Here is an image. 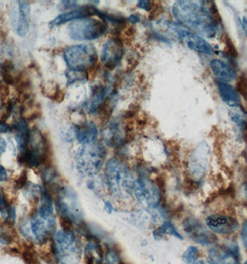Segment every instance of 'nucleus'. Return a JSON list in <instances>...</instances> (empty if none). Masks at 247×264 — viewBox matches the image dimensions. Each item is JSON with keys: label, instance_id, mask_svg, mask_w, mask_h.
Instances as JSON below:
<instances>
[{"label": "nucleus", "instance_id": "1", "mask_svg": "<svg viewBox=\"0 0 247 264\" xmlns=\"http://www.w3.org/2000/svg\"><path fill=\"white\" fill-rule=\"evenodd\" d=\"M200 4L193 1H176L173 6V14L186 27L213 38L218 35L221 24L218 8L212 1H204Z\"/></svg>", "mask_w": 247, "mask_h": 264}, {"label": "nucleus", "instance_id": "2", "mask_svg": "<svg viewBox=\"0 0 247 264\" xmlns=\"http://www.w3.org/2000/svg\"><path fill=\"white\" fill-rule=\"evenodd\" d=\"M105 182L110 192L120 200H128L133 194L135 179L129 168L117 158L110 159L105 165Z\"/></svg>", "mask_w": 247, "mask_h": 264}, {"label": "nucleus", "instance_id": "3", "mask_svg": "<svg viewBox=\"0 0 247 264\" xmlns=\"http://www.w3.org/2000/svg\"><path fill=\"white\" fill-rule=\"evenodd\" d=\"M53 253L60 264H79L82 257V246L75 234L69 229L57 231L53 235Z\"/></svg>", "mask_w": 247, "mask_h": 264}, {"label": "nucleus", "instance_id": "4", "mask_svg": "<svg viewBox=\"0 0 247 264\" xmlns=\"http://www.w3.org/2000/svg\"><path fill=\"white\" fill-rule=\"evenodd\" d=\"M105 158V147L101 144L95 142L83 145L75 158L77 170L83 176L96 175L101 170Z\"/></svg>", "mask_w": 247, "mask_h": 264}, {"label": "nucleus", "instance_id": "5", "mask_svg": "<svg viewBox=\"0 0 247 264\" xmlns=\"http://www.w3.org/2000/svg\"><path fill=\"white\" fill-rule=\"evenodd\" d=\"M64 59L69 70L87 71L92 68L98 60V55L92 45H76L66 47Z\"/></svg>", "mask_w": 247, "mask_h": 264}, {"label": "nucleus", "instance_id": "6", "mask_svg": "<svg viewBox=\"0 0 247 264\" xmlns=\"http://www.w3.org/2000/svg\"><path fill=\"white\" fill-rule=\"evenodd\" d=\"M108 29L106 22L93 18H85L72 22L67 26V34L74 40L90 41L104 35Z\"/></svg>", "mask_w": 247, "mask_h": 264}, {"label": "nucleus", "instance_id": "7", "mask_svg": "<svg viewBox=\"0 0 247 264\" xmlns=\"http://www.w3.org/2000/svg\"><path fill=\"white\" fill-rule=\"evenodd\" d=\"M133 194L137 201L148 210H154L161 204L160 188L146 176H139L135 179Z\"/></svg>", "mask_w": 247, "mask_h": 264}, {"label": "nucleus", "instance_id": "8", "mask_svg": "<svg viewBox=\"0 0 247 264\" xmlns=\"http://www.w3.org/2000/svg\"><path fill=\"white\" fill-rule=\"evenodd\" d=\"M206 227L217 235H230L240 229L235 218L227 214H211L206 219Z\"/></svg>", "mask_w": 247, "mask_h": 264}, {"label": "nucleus", "instance_id": "9", "mask_svg": "<svg viewBox=\"0 0 247 264\" xmlns=\"http://www.w3.org/2000/svg\"><path fill=\"white\" fill-rule=\"evenodd\" d=\"M123 42L120 38H111L102 47L101 60L107 69L114 70L124 57Z\"/></svg>", "mask_w": 247, "mask_h": 264}, {"label": "nucleus", "instance_id": "10", "mask_svg": "<svg viewBox=\"0 0 247 264\" xmlns=\"http://www.w3.org/2000/svg\"><path fill=\"white\" fill-rule=\"evenodd\" d=\"M183 229L191 239L201 245H211L215 241V235L208 232L196 219H187L183 224Z\"/></svg>", "mask_w": 247, "mask_h": 264}, {"label": "nucleus", "instance_id": "11", "mask_svg": "<svg viewBox=\"0 0 247 264\" xmlns=\"http://www.w3.org/2000/svg\"><path fill=\"white\" fill-rule=\"evenodd\" d=\"M176 27L175 33L178 36L179 40L182 42L183 44H185L190 49L197 52L205 53L207 55H212L214 53L211 46L204 38L190 32L188 30L178 28L177 26Z\"/></svg>", "mask_w": 247, "mask_h": 264}, {"label": "nucleus", "instance_id": "12", "mask_svg": "<svg viewBox=\"0 0 247 264\" xmlns=\"http://www.w3.org/2000/svg\"><path fill=\"white\" fill-rule=\"evenodd\" d=\"M18 4V14H12L11 24L18 35L25 36L29 31L30 5L27 1H19Z\"/></svg>", "mask_w": 247, "mask_h": 264}, {"label": "nucleus", "instance_id": "13", "mask_svg": "<svg viewBox=\"0 0 247 264\" xmlns=\"http://www.w3.org/2000/svg\"><path fill=\"white\" fill-rule=\"evenodd\" d=\"M211 264H240L238 254L233 248L226 246H215L208 252Z\"/></svg>", "mask_w": 247, "mask_h": 264}, {"label": "nucleus", "instance_id": "14", "mask_svg": "<svg viewBox=\"0 0 247 264\" xmlns=\"http://www.w3.org/2000/svg\"><path fill=\"white\" fill-rule=\"evenodd\" d=\"M96 11L97 9L93 6H83L81 8H77L75 9L71 12H66L63 14L59 15L58 17L55 18L52 20L49 25L51 27L57 26V25H60V24H65L67 22L70 21H77V20H80V19H85V18L90 17L91 15L96 14Z\"/></svg>", "mask_w": 247, "mask_h": 264}, {"label": "nucleus", "instance_id": "15", "mask_svg": "<svg viewBox=\"0 0 247 264\" xmlns=\"http://www.w3.org/2000/svg\"><path fill=\"white\" fill-rule=\"evenodd\" d=\"M210 68L214 75L220 80L219 82L228 83L237 78L234 68L220 59H213L210 62Z\"/></svg>", "mask_w": 247, "mask_h": 264}, {"label": "nucleus", "instance_id": "16", "mask_svg": "<svg viewBox=\"0 0 247 264\" xmlns=\"http://www.w3.org/2000/svg\"><path fill=\"white\" fill-rule=\"evenodd\" d=\"M77 139L79 141L80 144L87 145L95 143L98 138V128L96 124L92 122H86L82 123L81 125H77Z\"/></svg>", "mask_w": 247, "mask_h": 264}, {"label": "nucleus", "instance_id": "17", "mask_svg": "<svg viewBox=\"0 0 247 264\" xmlns=\"http://www.w3.org/2000/svg\"><path fill=\"white\" fill-rule=\"evenodd\" d=\"M217 85L219 96L227 105L230 107H239L241 105V97L235 88L223 82H217Z\"/></svg>", "mask_w": 247, "mask_h": 264}, {"label": "nucleus", "instance_id": "18", "mask_svg": "<svg viewBox=\"0 0 247 264\" xmlns=\"http://www.w3.org/2000/svg\"><path fill=\"white\" fill-rule=\"evenodd\" d=\"M106 94H107V90L104 86L102 85L94 86L92 90L91 97L85 104L86 111L88 113H94V112H98L99 108L105 100Z\"/></svg>", "mask_w": 247, "mask_h": 264}, {"label": "nucleus", "instance_id": "19", "mask_svg": "<svg viewBox=\"0 0 247 264\" xmlns=\"http://www.w3.org/2000/svg\"><path fill=\"white\" fill-rule=\"evenodd\" d=\"M194 154V157L191 159L190 164V170L192 175L194 176V179H199L205 174L206 170V164H207V151L205 152L204 148L203 151H200Z\"/></svg>", "mask_w": 247, "mask_h": 264}, {"label": "nucleus", "instance_id": "20", "mask_svg": "<svg viewBox=\"0 0 247 264\" xmlns=\"http://www.w3.org/2000/svg\"><path fill=\"white\" fill-rule=\"evenodd\" d=\"M67 78V84H74L77 82H85L88 80V74L87 71H78V70H68L65 72Z\"/></svg>", "mask_w": 247, "mask_h": 264}, {"label": "nucleus", "instance_id": "21", "mask_svg": "<svg viewBox=\"0 0 247 264\" xmlns=\"http://www.w3.org/2000/svg\"><path fill=\"white\" fill-rule=\"evenodd\" d=\"M199 258V250L195 246H189L183 254V259L186 264H195Z\"/></svg>", "mask_w": 247, "mask_h": 264}, {"label": "nucleus", "instance_id": "22", "mask_svg": "<svg viewBox=\"0 0 247 264\" xmlns=\"http://www.w3.org/2000/svg\"><path fill=\"white\" fill-rule=\"evenodd\" d=\"M236 90L240 96L243 97L247 100V76L245 74H241L238 78L236 83Z\"/></svg>", "mask_w": 247, "mask_h": 264}, {"label": "nucleus", "instance_id": "23", "mask_svg": "<svg viewBox=\"0 0 247 264\" xmlns=\"http://www.w3.org/2000/svg\"><path fill=\"white\" fill-rule=\"evenodd\" d=\"M225 52L231 58H237L238 57V51L236 49L234 44L232 43L231 39L227 35L225 37Z\"/></svg>", "mask_w": 247, "mask_h": 264}, {"label": "nucleus", "instance_id": "24", "mask_svg": "<svg viewBox=\"0 0 247 264\" xmlns=\"http://www.w3.org/2000/svg\"><path fill=\"white\" fill-rule=\"evenodd\" d=\"M1 76L3 81L6 82L8 85H12L14 84V77L12 76V72H9V71H5V70H1Z\"/></svg>", "mask_w": 247, "mask_h": 264}, {"label": "nucleus", "instance_id": "25", "mask_svg": "<svg viewBox=\"0 0 247 264\" xmlns=\"http://www.w3.org/2000/svg\"><path fill=\"white\" fill-rule=\"evenodd\" d=\"M51 99H52L55 102H59V103H60V102L64 100V99H65V94H64V92L59 89V87H57L56 88V90L54 91Z\"/></svg>", "mask_w": 247, "mask_h": 264}, {"label": "nucleus", "instance_id": "26", "mask_svg": "<svg viewBox=\"0 0 247 264\" xmlns=\"http://www.w3.org/2000/svg\"><path fill=\"white\" fill-rule=\"evenodd\" d=\"M241 241L247 249V221L242 223L241 227Z\"/></svg>", "mask_w": 247, "mask_h": 264}, {"label": "nucleus", "instance_id": "27", "mask_svg": "<svg viewBox=\"0 0 247 264\" xmlns=\"http://www.w3.org/2000/svg\"><path fill=\"white\" fill-rule=\"evenodd\" d=\"M152 4H153V2H151V1L143 0V1H139L138 2V7L142 9V10H145V11L149 12L151 10V8H152Z\"/></svg>", "mask_w": 247, "mask_h": 264}, {"label": "nucleus", "instance_id": "28", "mask_svg": "<svg viewBox=\"0 0 247 264\" xmlns=\"http://www.w3.org/2000/svg\"><path fill=\"white\" fill-rule=\"evenodd\" d=\"M7 179H8V174L6 170L3 166L0 165V182H4Z\"/></svg>", "mask_w": 247, "mask_h": 264}, {"label": "nucleus", "instance_id": "29", "mask_svg": "<svg viewBox=\"0 0 247 264\" xmlns=\"http://www.w3.org/2000/svg\"><path fill=\"white\" fill-rule=\"evenodd\" d=\"M63 4H65V7L66 9H74L77 8V1H63Z\"/></svg>", "mask_w": 247, "mask_h": 264}, {"label": "nucleus", "instance_id": "30", "mask_svg": "<svg viewBox=\"0 0 247 264\" xmlns=\"http://www.w3.org/2000/svg\"><path fill=\"white\" fill-rule=\"evenodd\" d=\"M6 142H5V140H4L3 138H1V137H0V156H1L3 153L5 152V150H6Z\"/></svg>", "mask_w": 247, "mask_h": 264}, {"label": "nucleus", "instance_id": "31", "mask_svg": "<svg viewBox=\"0 0 247 264\" xmlns=\"http://www.w3.org/2000/svg\"><path fill=\"white\" fill-rule=\"evenodd\" d=\"M129 21L132 24H137V23L140 22V18L138 17L135 14H133V15H130V18H129Z\"/></svg>", "mask_w": 247, "mask_h": 264}, {"label": "nucleus", "instance_id": "32", "mask_svg": "<svg viewBox=\"0 0 247 264\" xmlns=\"http://www.w3.org/2000/svg\"><path fill=\"white\" fill-rule=\"evenodd\" d=\"M10 130V127L7 125L6 123H0V133H5Z\"/></svg>", "mask_w": 247, "mask_h": 264}, {"label": "nucleus", "instance_id": "33", "mask_svg": "<svg viewBox=\"0 0 247 264\" xmlns=\"http://www.w3.org/2000/svg\"><path fill=\"white\" fill-rule=\"evenodd\" d=\"M105 210H107L109 212H112L113 208H112V204L110 202H105Z\"/></svg>", "mask_w": 247, "mask_h": 264}, {"label": "nucleus", "instance_id": "34", "mask_svg": "<svg viewBox=\"0 0 247 264\" xmlns=\"http://www.w3.org/2000/svg\"><path fill=\"white\" fill-rule=\"evenodd\" d=\"M195 264H211L209 261H206V260H204V259H198Z\"/></svg>", "mask_w": 247, "mask_h": 264}, {"label": "nucleus", "instance_id": "35", "mask_svg": "<svg viewBox=\"0 0 247 264\" xmlns=\"http://www.w3.org/2000/svg\"><path fill=\"white\" fill-rule=\"evenodd\" d=\"M242 26H243V29H244V31L247 33V20L245 18L243 19V24H242Z\"/></svg>", "mask_w": 247, "mask_h": 264}, {"label": "nucleus", "instance_id": "36", "mask_svg": "<svg viewBox=\"0 0 247 264\" xmlns=\"http://www.w3.org/2000/svg\"><path fill=\"white\" fill-rule=\"evenodd\" d=\"M2 105H3V98L0 96V110L2 108Z\"/></svg>", "mask_w": 247, "mask_h": 264}, {"label": "nucleus", "instance_id": "37", "mask_svg": "<svg viewBox=\"0 0 247 264\" xmlns=\"http://www.w3.org/2000/svg\"><path fill=\"white\" fill-rule=\"evenodd\" d=\"M243 264H247V259H246V261H245V262H244V263Z\"/></svg>", "mask_w": 247, "mask_h": 264}, {"label": "nucleus", "instance_id": "38", "mask_svg": "<svg viewBox=\"0 0 247 264\" xmlns=\"http://www.w3.org/2000/svg\"><path fill=\"white\" fill-rule=\"evenodd\" d=\"M0 74H1V69H0Z\"/></svg>", "mask_w": 247, "mask_h": 264}]
</instances>
